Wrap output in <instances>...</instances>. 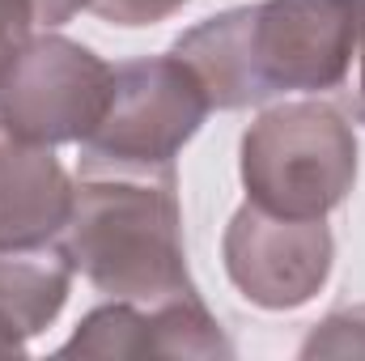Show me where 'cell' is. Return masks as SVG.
Returning <instances> with one entry per match:
<instances>
[{
    "label": "cell",
    "mask_w": 365,
    "mask_h": 361,
    "mask_svg": "<svg viewBox=\"0 0 365 361\" xmlns=\"http://www.w3.org/2000/svg\"><path fill=\"white\" fill-rule=\"evenodd\" d=\"M302 357H365V306L327 315L306 336Z\"/></svg>",
    "instance_id": "30bf717a"
},
{
    "label": "cell",
    "mask_w": 365,
    "mask_h": 361,
    "mask_svg": "<svg viewBox=\"0 0 365 361\" xmlns=\"http://www.w3.org/2000/svg\"><path fill=\"white\" fill-rule=\"evenodd\" d=\"M77 187L51 145L0 123V251H34L64 234Z\"/></svg>",
    "instance_id": "ba28073f"
},
{
    "label": "cell",
    "mask_w": 365,
    "mask_h": 361,
    "mask_svg": "<svg viewBox=\"0 0 365 361\" xmlns=\"http://www.w3.org/2000/svg\"><path fill=\"white\" fill-rule=\"evenodd\" d=\"M73 264L60 251H0V357L26 353V340L38 336L68 302Z\"/></svg>",
    "instance_id": "9c48e42d"
},
{
    "label": "cell",
    "mask_w": 365,
    "mask_h": 361,
    "mask_svg": "<svg viewBox=\"0 0 365 361\" xmlns=\"http://www.w3.org/2000/svg\"><path fill=\"white\" fill-rule=\"evenodd\" d=\"M115 68L64 34L30 39L0 81V123L34 145L86 141L106 115Z\"/></svg>",
    "instance_id": "5b68a950"
},
{
    "label": "cell",
    "mask_w": 365,
    "mask_h": 361,
    "mask_svg": "<svg viewBox=\"0 0 365 361\" xmlns=\"http://www.w3.org/2000/svg\"><path fill=\"white\" fill-rule=\"evenodd\" d=\"M34 4L30 0H0V81L9 73V64L17 60V51L30 43L34 30Z\"/></svg>",
    "instance_id": "7c38bea8"
},
{
    "label": "cell",
    "mask_w": 365,
    "mask_h": 361,
    "mask_svg": "<svg viewBox=\"0 0 365 361\" xmlns=\"http://www.w3.org/2000/svg\"><path fill=\"white\" fill-rule=\"evenodd\" d=\"M60 238L73 272L119 302L200 298L187 272L175 175H81Z\"/></svg>",
    "instance_id": "7a4b0ae2"
},
{
    "label": "cell",
    "mask_w": 365,
    "mask_h": 361,
    "mask_svg": "<svg viewBox=\"0 0 365 361\" xmlns=\"http://www.w3.org/2000/svg\"><path fill=\"white\" fill-rule=\"evenodd\" d=\"M336 243L327 221L272 217L242 204L225 230V272L238 293L264 310L306 306L331 276Z\"/></svg>",
    "instance_id": "8992f818"
},
{
    "label": "cell",
    "mask_w": 365,
    "mask_h": 361,
    "mask_svg": "<svg viewBox=\"0 0 365 361\" xmlns=\"http://www.w3.org/2000/svg\"><path fill=\"white\" fill-rule=\"evenodd\" d=\"M357 51V0H259L191 26L175 56L221 111L276 93L340 90Z\"/></svg>",
    "instance_id": "6da1fadb"
},
{
    "label": "cell",
    "mask_w": 365,
    "mask_h": 361,
    "mask_svg": "<svg viewBox=\"0 0 365 361\" xmlns=\"http://www.w3.org/2000/svg\"><path fill=\"white\" fill-rule=\"evenodd\" d=\"M187 0H90V9L102 21L115 26H153L166 21L170 13H179Z\"/></svg>",
    "instance_id": "8fae6325"
},
{
    "label": "cell",
    "mask_w": 365,
    "mask_h": 361,
    "mask_svg": "<svg viewBox=\"0 0 365 361\" xmlns=\"http://www.w3.org/2000/svg\"><path fill=\"white\" fill-rule=\"evenodd\" d=\"M30 4H34V21H38V26H60V21H68L73 13L90 9V0H30Z\"/></svg>",
    "instance_id": "4fadbf2b"
},
{
    "label": "cell",
    "mask_w": 365,
    "mask_h": 361,
    "mask_svg": "<svg viewBox=\"0 0 365 361\" xmlns=\"http://www.w3.org/2000/svg\"><path fill=\"white\" fill-rule=\"evenodd\" d=\"M208 111V90L175 51L119 64L106 115L81 141V175H175Z\"/></svg>",
    "instance_id": "277c9868"
},
{
    "label": "cell",
    "mask_w": 365,
    "mask_h": 361,
    "mask_svg": "<svg viewBox=\"0 0 365 361\" xmlns=\"http://www.w3.org/2000/svg\"><path fill=\"white\" fill-rule=\"evenodd\" d=\"M357 60H361V68H357V90H353V115L365 123V0H357Z\"/></svg>",
    "instance_id": "5bb4252c"
},
{
    "label": "cell",
    "mask_w": 365,
    "mask_h": 361,
    "mask_svg": "<svg viewBox=\"0 0 365 361\" xmlns=\"http://www.w3.org/2000/svg\"><path fill=\"white\" fill-rule=\"evenodd\" d=\"M357 183V132L331 102H284L242 132L247 204L319 221Z\"/></svg>",
    "instance_id": "3957f363"
},
{
    "label": "cell",
    "mask_w": 365,
    "mask_h": 361,
    "mask_svg": "<svg viewBox=\"0 0 365 361\" xmlns=\"http://www.w3.org/2000/svg\"><path fill=\"white\" fill-rule=\"evenodd\" d=\"M64 357H234L221 323L204 310L200 298L179 302H110L81 319Z\"/></svg>",
    "instance_id": "52a82bcc"
}]
</instances>
